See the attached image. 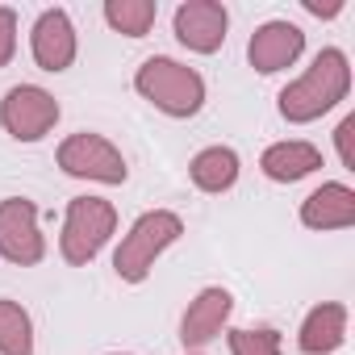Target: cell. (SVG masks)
<instances>
[{"label":"cell","mask_w":355,"mask_h":355,"mask_svg":"<svg viewBox=\"0 0 355 355\" xmlns=\"http://www.w3.org/2000/svg\"><path fill=\"white\" fill-rule=\"evenodd\" d=\"M59 167L71 175V180H92V184H125V155L105 138V134H92V130H80V134H67L55 150Z\"/></svg>","instance_id":"obj_5"},{"label":"cell","mask_w":355,"mask_h":355,"mask_svg":"<svg viewBox=\"0 0 355 355\" xmlns=\"http://www.w3.org/2000/svg\"><path fill=\"white\" fill-rule=\"evenodd\" d=\"M301 9L313 17H338L347 9V0H301Z\"/></svg>","instance_id":"obj_21"},{"label":"cell","mask_w":355,"mask_h":355,"mask_svg":"<svg viewBox=\"0 0 355 355\" xmlns=\"http://www.w3.org/2000/svg\"><path fill=\"white\" fill-rule=\"evenodd\" d=\"M17 55V13L0 5V67H9Z\"/></svg>","instance_id":"obj_19"},{"label":"cell","mask_w":355,"mask_h":355,"mask_svg":"<svg viewBox=\"0 0 355 355\" xmlns=\"http://www.w3.org/2000/svg\"><path fill=\"white\" fill-rule=\"evenodd\" d=\"M322 167V150L305 138H284V142H272L263 155H259V171L268 175L272 184H297L305 175H313Z\"/></svg>","instance_id":"obj_14"},{"label":"cell","mask_w":355,"mask_h":355,"mask_svg":"<svg viewBox=\"0 0 355 355\" xmlns=\"http://www.w3.org/2000/svg\"><path fill=\"white\" fill-rule=\"evenodd\" d=\"M334 146H338V163L347 171H355V113H347L334 130Z\"/></svg>","instance_id":"obj_20"},{"label":"cell","mask_w":355,"mask_h":355,"mask_svg":"<svg viewBox=\"0 0 355 355\" xmlns=\"http://www.w3.org/2000/svg\"><path fill=\"white\" fill-rule=\"evenodd\" d=\"M134 92L142 101H150L159 113L167 117H197L205 105V80L197 67L167 59V55H150L138 63L134 71Z\"/></svg>","instance_id":"obj_2"},{"label":"cell","mask_w":355,"mask_h":355,"mask_svg":"<svg viewBox=\"0 0 355 355\" xmlns=\"http://www.w3.org/2000/svg\"><path fill=\"white\" fill-rule=\"evenodd\" d=\"M301 226L309 230H351L355 226V189L330 180L301 201Z\"/></svg>","instance_id":"obj_12"},{"label":"cell","mask_w":355,"mask_h":355,"mask_svg":"<svg viewBox=\"0 0 355 355\" xmlns=\"http://www.w3.org/2000/svg\"><path fill=\"white\" fill-rule=\"evenodd\" d=\"M347 305L343 301H322L305 313L301 330H297V347L301 355H334L343 343H347Z\"/></svg>","instance_id":"obj_13"},{"label":"cell","mask_w":355,"mask_h":355,"mask_svg":"<svg viewBox=\"0 0 355 355\" xmlns=\"http://www.w3.org/2000/svg\"><path fill=\"white\" fill-rule=\"evenodd\" d=\"M230 355H284V338L272 326H243L230 330Z\"/></svg>","instance_id":"obj_18"},{"label":"cell","mask_w":355,"mask_h":355,"mask_svg":"<svg viewBox=\"0 0 355 355\" xmlns=\"http://www.w3.org/2000/svg\"><path fill=\"white\" fill-rule=\"evenodd\" d=\"M230 313H234V297H230V288H218V284L201 288V293L189 301L184 318H180V343H184L189 351H201L205 343H214V338L226 330Z\"/></svg>","instance_id":"obj_11"},{"label":"cell","mask_w":355,"mask_h":355,"mask_svg":"<svg viewBox=\"0 0 355 355\" xmlns=\"http://www.w3.org/2000/svg\"><path fill=\"white\" fill-rule=\"evenodd\" d=\"M59 117L63 109L55 92H46L42 84H13L0 96V125L13 142H42L59 125Z\"/></svg>","instance_id":"obj_6"},{"label":"cell","mask_w":355,"mask_h":355,"mask_svg":"<svg viewBox=\"0 0 355 355\" xmlns=\"http://www.w3.org/2000/svg\"><path fill=\"white\" fill-rule=\"evenodd\" d=\"M239 171H243V163H239L234 146H205L189 163V175L201 193H230L239 184Z\"/></svg>","instance_id":"obj_15"},{"label":"cell","mask_w":355,"mask_h":355,"mask_svg":"<svg viewBox=\"0 0 355 355\" xmlns=\"http://www.w3.org/2000/svg\"><path fill=\"white\" fill-rule=\"evenodd\" d=\"M301 51H305V30L293 21H263L247 42V59L259 76L288 71L301 59Z\"/></svg>","instance_id":"obj_10"},{"label":"cell","mask_w":355,"mask_h":355,"mask_svg":"<svg viewBox=\"0 0 355 355\" xmlns=\"http://www.w3.org/2000/svg\"><path fill=\"white\" fill-rule=\"evenodd\" d=\"M171 30L180 38V46H189L193 55H214L226 42L230 30V13L218 0H184L171 17Z\"/></svg>","instance_id":"obj_8"},{"label":"cell","mask_w":355,"mask_h":355,"mask_svg":"<svg viewBox=\"0 0 355 355\" xmlns=\"http://www.w3.org/2000/svg\"><path fill=\"white\" fill-rule=\"evenodd\" d=\"M117 234V209L105 197H76L63 214V234H59V255L71 268H88L105 243Z\"/></svg>","instance_id":"obj_4"},{"label":"cell","mask_w":355,"mask_h":355,"mask_svg":"<svg viewBox=\"0 0 355 355\" xmlns=\"http://www.w3.org/2000/svg\"><path fill=\"white\" fill-rule=\"evenodd\" d=\"M76 51H80V38H76V26L67 17V9H42L34 30H30V55L42 71L59 76L76 63Z\"/></svg>","instance_id":"obj_9"},{"label":"cell","mask_w":355,"mask_h":355,"mask_svg":"<svg viewBox=\"0 0 355 355\" xmlns=\"http://www.w3.org/2000/svg\"><path fill=\"white\" fill-rule=\"evenodd\" d=\"M159 17V0H105V21L109 30L125 38H146Z\"/></svg>","instance_id":"obj_17"},{"label":"cell","mask_w":355,"mask_h":355,"mask_svg":"<svg viewBox=\"0 0 355 355\" xmlns=\"http://www.w3.org/2000/svg\"><path fill=\"white\" fill-rule=\"evenodd\" d=\"M184 234V218L171 214V209H146L142 218H134V226L121 234L117 251H113V272L117 280L125 284H142L155 268V259L171 247L180 243Z\"/></svg>","instance_id":"obj_3"},{"label":"cell","mask_w":355,"mask_h":355,"mask_svg":"<svg viewBox=\"0 0 355 355\" xmlns=\"http://www.w3.org/2000/svg\"><path fill=\"white\" fill-rule=\"evenodd\" d=\"M0 355H34V318L13 297H0Z\"/></svg>","instance_id":"obj_16"},{"label":"cell","mask_w":355,"mask_h":355,"mask_svg":"<svg viewBox=\"0 0 355 355\" xmlns=\"http://www.w3.org/2000/svg\"><path fill=\"white\" fill-rule=\"evenodd\" d=\"M351 92V59L338 51V46H326L313 55V63L280 88L276 105H280V117L293 121V125H309L318 121L322 113H330L334 105H343Z\"/></svg>","instance_id":"obj_1"},{"label":"cell","mask_w":355,"mask_h":355,"mask_svg":"<svg viewBox=\"0 0 355 355\" xmlns=\"http://www.w3.org/2000/svg\"><path fill=\"white\" fill-rule=\"evenodd\" d=\"M109 355H130V351H109Z\"/></svg>","instance_id":"obj_22"},{"label":"cell","mask_w":355,"mask_h":355,"mask_svg":"<svg viewBox=\"0 0 355 355\" xmlns=\"http://www.w3.org/2000/svg\"><path fill=\"white\" fill-rule=\"evenodd\" d=\"M0 259H9L17 268H34V263L46 259L38 205L30 197H5L0 201Z\"/></svg>","instance_id":"obj_7"}]
</instances>
